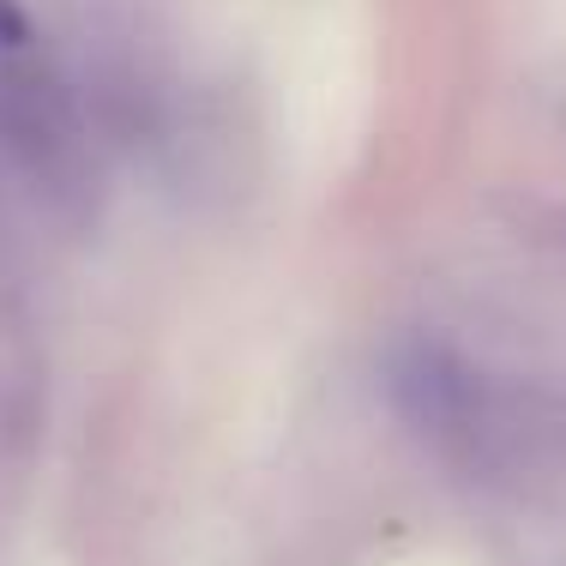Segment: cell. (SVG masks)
<instances>
[{
	"mask_svg": "<svg viewBox=\"0 0 566 566\" xmlns=\"http://www.w3.org/2000/svg\"><path fill=\"white\" fill-rule=\"evenodd\" d=\"M392 392L416 428L440 447H476L482 434V403H476V374L440 344H410L392 356Z\"/></svg>",
	"mask_w": 566,
	"mask_h": 566,
	"instance_id": "1",
	"label": "cell"
}]
</instances>
